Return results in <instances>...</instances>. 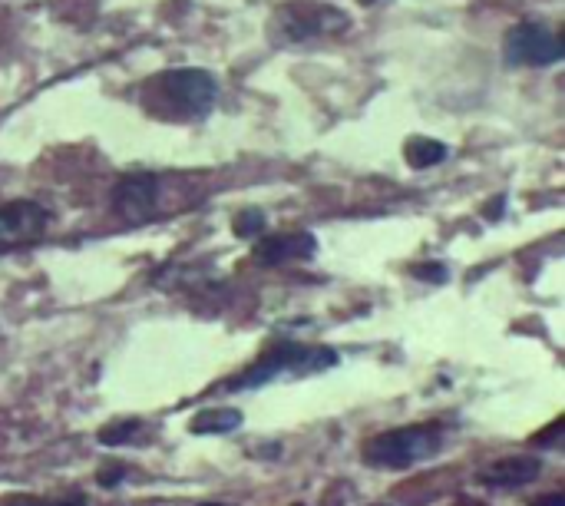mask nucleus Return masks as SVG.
<instances>
[{
  "mask_svg": "<svg viewBox=\"0 0 565 506\" xmlns=\"http://www.w3.org/2000/svg\"><path fill=\"white\" fill-rule=\"evenodd\" d=\"M536 506H565V503H562V497H546V500H539Z\"/></svg>",
  "mask_w": 565,
  "mask_h": 506,
  "instance_id": "17",
  "label": "nucleus"
},
{
  "mask_svg": "<svg viewBox=\"0 0 565 506\" xmlns=\"http://www.w3.org/2000/svg\"><path fill=\"white\" fill-rule=\"evenodd\" d=\"M50 229V212L37 199H14L0 206V252L40 242Z\"/></svg>",
  "mask_w": 565,
  "mask_h": 506,
  "instance_id": "6",
  "label": "nucleus"
},
{
  "mask_svg": "<svg viewBox=\"0 0 565 506\" xmlns=\"http://www.w3.org/2000/svg\"><path fill=\"white\" fill-rule=\"evenodd\" d=\"M440 444H443V437L437 427L414 424V427L387 430V434L371 437L364 444V460L371 467L407 470V467L423 464V460H430L440 450Z\"/></svg>",
  "mask_w": 565,
  "mask_h": 506,
  "instance_id": "4",
  "label": "nucleus"
},
{
  "mask_svg": "<svg viewBox=\"0 0 565 506\" xmlns=\"http://www.w3.org/2000/svg\"><path fill=\"white\" fill-rule=\"evenodd\" d=\"M351 27V17L341 7L321 0H291L281 4L268 20V37L278 47H298L314 37H334Z\"/></svg>",
  "mask_w": 565,
  "mask_h": 506,
  "instance_id": "2",
  "label": "nucleus"
},
{
  "mask_svg": "<svg viewBox=\"0 0 565 506\" xmlns=\"http://www.w3.org/2000/svg\"><path fill=\"white\" fill-rule=\"evenodd\" d=\"M414 275L427 278V282H447V268H443V265H417Z\"/></svg>",
  "mask_w": 565,
  "mask_h": 506,
  "instance_id": "15",
  "label": "nucleus"
},
{
  "mask_svg": "<svg viewBox=\"0 0 565 506\" xmlns=\"http://www.w3.org/2000/svg\"><path fill=\"white\" fill-rule=\"evenodd\" d=\"M447 156L450 153H447V146H443L440 139L410 136L404 143V159H407V166H414V169H430V166L443 163Z\"/></svg>",
  "mask_w": 565,
  "mask_h": 506,
  "instance_id": "11",
  "label": "nucleus"
},
{
  "mask_svg": "<svg viewBox=\"0 0 565 506\" xmlns=\"http://www.w3.org/2000/svg\"><path fill=\"white\" fill-rule=\"evenodd\" d=\"M0 506H76V503H63V500H43V497H4Z\"/></svg>",
  "mask_w": 565,
  "mask_h": 506,
  "instance_id": "14",
  "label": "nucleus"
},
{
  "mask_svg": "<svg viewBox=\"0 0 565 506\" xmlns=\"http://www.w3.org/2000/svg\"><path fill=\"white\" fill-rule=\"evenodd\" d=\"M357 4H361V7H374V4H380V0H357Z\"/></svg>",
  "mask_w": 565,
  "mask_h": 506,
  "instance_id": "18",
  "label": "nucleus"
},
{
  "mask_svg": "<svg viewBox=\"0 0 565 506\" xmlns=\"http://www.w3.org/2000/svg\"><path fill=\"white\" fill-rule=\"evenodd\" d=\"M338 364V354L331 348H308V344H278L262 354V361L232 378L225 387L228 391H252V387L271 384L278 378H304V374H318Z\"/></svg>",
  "mask_w": 565,
  "mask_h": 506,
  "instance_id": "3",
  "label": "nucleus"
},
{
  "mask_svg": "<svg viewBox=\"0 0 565 506\" xmlns=\"http://www.w3.org/2000/svg\"><path fill=\"white\" fill-rule=\"evenodd\" d=\"M113 209L123 222L139 225L159 212V176L152 172H126L113 189Z\"/></svg>",
  "mask_w": 565,
  "mask_h": 506,
  "instance_id": "7",
  "label": "nucleus"
},
{
  "mask_svg": "<svg viewBox=\"0 0 565 506\" xmlns=\"http://www.w3.org/2000/svg\"><path fill=\"white\" fill-rule=\"evenodd\" d=\"M202 506H219V503H202Z\"/></svg>",
  "mask_w": 565,
  "mask_h": 506,
  "instance_id": "19",
  "label": "nucleus"
},
{
  "mask_svg": "<svg viewBox=\"0 0 565 506\" xmlns=\"http://www.w3.org/2000/svg\"><path fill=\"white\" fill-rule=\"evenodd\" d=\"M136 434H143V424L139 421H119V424H106L100 430V444L103 447H123V444H139L143 437H136Z\"/></svg>",
  "mask_w": 565,
  "mask_h": 506,
  "instance_id": "12",
  "label": "nucleus"
},
{
  "mask_svg": "<svg viewBox=\"0 0 565 506\" xmlns=\"http://www.w3.org/2000/svg\"><path fill=\"white\" fill-rule=\"evenodd\" d=\"M242 427V414L232 411V407H205L202 414H195L192 421V434H232V430Z\"/></svg>",
  "mask_w": 565,
  "mask_h": 506,
  "instance_id": "10",
  "label": "nucleus"
},
{
  "mask_svg": "<svg viewBox=\"0 0 565 506\" xmlns=\"http://www.w3.org/2000/svg\"><path fill=\"white\" fill-rule=\"evenodd\" d=\"M318 252V239L311 232H281L268 235L255 245V262L258 265H285V262H301Z\"/></svg>",
  "mask_w": 565,
  "mask_h": 506,
  "instance_id": "8",
  "label": "nucleus"
},
{
  "mask_svg": "<svg viewBox=\"0 0 565 506\" xmlns=\"http://www.w3.org/2000/svg\"><path fill=\"white\" fill-rule=\"evenodd\" d=\"M119 477H123V470H119V467H116V470H103V473H100V483L106 487V483H110V480H119Z\"/></svg>",
  "mask_w": 565,
  "mask_h": 506,
  "instance_id": "16",
  "label": "nucleus"
},
{
  "mask_svg": "<svg viewBox=\"0 0 565 506\" xmlns=\"http://www.w3.org/2000/svg\"><path fill=\"white\" fill-rule=\"evenodd\" d=\"M503 57L509 67H552L562 60V43L549 27L526 20L506 34Z\"/></svg>",
  "mask_w": 565,
  "mask_h": 506,
  "instance_id": "5",
  "label": "nucleus"
},
{
  "mask_svg": "<svg viewBox=\"0 0 565 506\" xmlns=\"http://www.w3.org/2000/svg\"><path fill=\"white\" fill-rule=\"evenodd\" d=\"M542 473V460L536 457H503L493 460L490 467H483L476 477L480 483H490V487H523L532 483Z\"/></svg>",
  "mask_w": 565,
  "mask_h": 506,
  "instance_id": "9",
  "label": "nucleus"
},
{
  "mask_svg": "<svg viewBox=\"0 0 565 506\" xmlns=\"http://www.w3.org/2000/svg\"><path fill=\"white\" fill-rule=\"evenodd\" d=\"M235 235L238 239H255V235L265 232V212L262 209H242L235 215Z\"/></svg>",
  "mask_w": 565,
  "mask_h": 506,
  "instance_id": "13",
  "label": "nucleus"
},
{
  "mask_svg": "<svg viewBox=\"0 0 565 506\" xmlns=\"http://www.w3.org/2000/svg\"><path fill=\"white\" fill-rule=\"evenodd\" d=\"M156 113H172L176 120H199L219 100V83L209 70H166L149 83Z\"/></svg>",
  "mask_w": 565,
  "mask_h": 506,
  "instance_id": "1",
  "label": "nucleus"
}]
</instances>
